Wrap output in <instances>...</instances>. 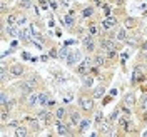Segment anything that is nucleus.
Here are the masks:
<instances>
[{
	"label": "nucleus",
	"mask_w": 147,
	"mask_h": 137,
	"mask_svg": "<svg viewBox=\"0 0 147 137\" xmlns=\"http://www.w3.org/2000/svg\"><path fill=\"white\" fill-rule=\"evenodd\" d=\"M77 105H79V109H80V112H82L84 115L90 117L92 114L95 112V99L89 92V89H84L82 87L80 94L77 95Z\"/></svg>",
	"instance_id": "1"
},
{
	"label": "nucleus",
	"mask_w": 147,
	"mask_h": 137,
	"mask_svg": "<svg viewBox=\"0 0 147 137\" xmlns=\"http://www.w3.org/2000/svg\"><path fill=\"white\" fill-rule=\"evenodd\" d=\"M146 80H147V74L142 70V65L140 64L134 65V69H132V77H130V87L136 89L140 84H146Z\"/></svg>",
	"instance_id": "2"
},
{
	"label": "nucleus",
	"mask_w": 147,
	"mask_h": 137,
	"mask_svg": "<svg viewBox=\"0 0 147 137\" xmlns=\"http://www.w3.org/2000/svg\"><path fill=\"white\" fill-rule=\"evenodd\" d=\"M80 44H82V49L85 50V54H94L97 49H99V40L95 35H90V34H85V35L80 38Z\"/></svg>",
	"instance_id": "3"
},
{
	"label": "nucleus",
	"mask_w": 147,
	"mask_h": 137,
	"mask_svg": "<svg viewBox=\"0 0 147 137\" xmlns=\"http://www.w3.org/2000/svg\"><path fill=\"white\" fill-rule=\"evenodd\" d=\"M84 57H85V50H80V49H74V50H70V54H69L67 60H65V67L75 69V67L84 60Z\"/></svg>",
	"instance_id": "4"
},
{
	"label": "nucleus",
	"mask_w": 147,
	"mask_h": 137,
	"mask_svg": "<svg viewBox=\"0 0 147 137\" xmlns=\"http://www.w3.org/2000/svg\"><path fill=\"white\" fill-rule=\"evenodd\" d=\"M117 25H119V18L115 15H107L100 20V34H107L110 30H114Z\"/></svg>",
	"instance_id": "5"
},
{
	"label": "nucleus",
	"mask_w": 147,
	"mask_h": 137,
	"mask_svg": "<svg viewBox=\"0 0 147 137\" xmlns=\"http://www.w3.org/2000/svg\"><path fill=\"white\" fill-rule=\"evenodd\" d=\"M82 117H84V114L80 112L79 107H70V109H69V115H67V122L75 129V127H79V124H80Z\"/></svg>",
	"instance_id": "6"
},
{
	"label": "nucleus",
	"mask_w": 147,
	"mask_h": 137,
	"mask_svg": "<svg viewBox=\"0 0 147 137\" xmlns=\"http://www.w3.org/2000/svg\"><path fill=\"white\" fill-rule=\"evenodd\" d=\"M24 105H25V109L28 112H32V110H35L38 107V90H34L30 95L25 97V102H24Z\"/></svg>",
	"instance_id": "7"
},
{
	"label": "nucleus",
	"mask_w": 147,
	"mask_h": 137,
	"mask_svg": "<svg viewBox=\"0 0 147 137\" xmlns=\"http://www.w3.org/2000/svg\"><path fill=\"white\" fill-rule=\"evenodd\" d=\"M114 38H115L119 44H125V40H127V28L124 27L122 24L114 28Z\"/></svg>",
	"instance_id": "8"
},
{
	"label": "nucleus",
	"mask_w": 147,
	"mask_h": 137,
	"mask_svg": "<svg viewBox=\"0 0 147 137\" xmlns=\"http://www.w3.org/2000/svg\"><path fill=\"white\" fill-rule=\"evenodd\" d=\"M10 74L13 79H20L25 75V65H22L20 62H15V64H10Z\"/></svg>",
	"instance_id": "9"
},
{
	"label": "nucleus",
	"mask_w": 147,
	"mask_h": 137,
	"mask_svg": "<svg viewBox=\"0 0 147 137\" xmlns=\"http://www.w3.org/2000/svg\"><path fill=\"white\" fill-rule=\"evenodd\" d=\"M10 79H13V77H12V74H10L9 64L2 62V67H0V84H2V85H5Z\"/></svg>",
	"instance_id": "10"
},
{
	"label": "nucleus",
	"mask_w": 147,
	"mask_h": 137,
	"mask_svg": "<svg viewBox=\"0 0 147 137\" xmlns=\"http://www.w3.org/2000/svg\"><path fill=\"white\" fill-rule=\"evenodd\" d=\"M25 80H27V82L30 84L34 89H35V90H38V89L44 85V82H42V77H40L38 74H35V72H32V74L27 77V79H25Z\"/></svg>",
	"instance_id": "11"
},
{
	"label": "nucleus",
	"mask_w": 147,
	"mask_h": 137,
	"mask_svg": "<svg viewBox=\"0 0 147 137\" xmlns=\"http://www.w3.org/2000/svg\"><path fill=\"white\" fill-rule=\"evenodd\" d=\"M122 104H125L127 107H136L137 105V95H136V92L134 90H130V92H127L124 97H122Z\"/></svg>",
	"instance_id": "12"
},
{
	"label": "nucleus",
	"mask_w": 147,
	"mask_h": 137,
	"mask_svg": "<svg viewBox=\"0 0 147 137\" xmlns=\"http://www.w3.org/2000/svg\"><path fill=\"white\" fill-rule=\"evenodd\" d=\"M62 24H64V27L69 30V32H72L74 27L77 25V18L75 15H70V13H65L64 17H62Z\"/></svg>",
	"instance_id": "13"
},
{
	"label": "nucleus",
	"mask_w": 147,
	"mask_h": 137,
	"mask_svg": "<svg viewBox=\"0 0 147 137\" xmlns=\"http://www.w3.org/2000/svg\"><path fill=\"white\" fill-rule=\"evenodd\" d=\"M82 79V87L84 89H89V90H92V87H94V84H95V75L94 74H85V75H82L80 77Z\"/></svg>",
	"instance_id": "14"
},
{
	"label": "nucleus",
	"mask_w": 147,
	"mask_h": 137,
	"mask_svg": "<svg viewBox=\"0 0 147 137\" xmlns=\"http://www.w3.org/2000/svg\"><path fill=\"white\" fill-rule=\"evenodd\" d=\"M54 115L57 120H67V115H69V107L67 105H59L57 109L54 110Z\"/></svg>",
	"instance_id": "15"
},
{
	"label": "nucleus",
	"mask_w": 147,
	"mask_h": 137,
	"mask_svg": "<svg viewBox=\"0 0 147 137\" xmlns=\"http://www.w3.org/2000/svg\"><path fill=\"white\" fill-rule=\"evenodd\" d=\"M12 134L15 137H28L30 134H32V130H30V127L28 126H18V127H15L13 130H12Z\"/></svg>",
	"instance_id": "16"
},
{
	"label": "nucleus",
	"mask_w": 147,
	"mask_h": 137,
	"mask_svg": "<svg viewBox=\"0 0 147 137\" xmlns=\"http://www.w3.org/2000/svg\"><path fill=\"white\" fill-rule=\"evenodd\" d=\"M105 92H107V82L100 84V85H97V87H92V95H94L95 101H97V99H102V97L105 95Z\"/></svg>",
	"instance_id": "17"
},
{
	"label": "nucleus",
	"mask_w": 147,
	"mask_h": 137,
	"mask_svg": "<svg viewBox=\"0 0 147 137\" xmlns=\"http://www.w3.org/2000/svg\"><path fill=\"white\" fill-rule=\"evenodd\" d=\"M122 25L127 28V30H136L139 25V20L136 17H129V15H125V18L122 20Z\"/></svg>",
	"instance_id": "18"
},
{
	"label": "nucleus",
	"mask_w": 147,
	"mask_h": 137,
	"mask_svg": "<svg viewBox=\"0 0 147 137\" xmlns=\"http://www.w3.org/2000/svg\"><path fill=\"white\" fill-rule=\"evenodd\" d=\"M112 127H114V124H112L109 119H107V122H102V124H99V126H97L99 136H109L110 130H112Z\"/></svg>",
	"instance_id": "19"
},
{
	"label": "nucleus",
	"mask_w": 147,
	"mask_h": 137,
	"mask_svg": "<svg viewBox=\"0 0 147 137\" xmlns=\"http://www.w3.org/2000/svg\"><path fill=\"white\" fill-rule=\"evenodd\" d=\"M90 124H92V119L89 117V115H84L82 120H80V124H79V127H77V134H79V136H82L84 132L90 127Z\"/></svg>",
	"instance_id": "20"
},
{
	"label": "nucleus",
	"mask_w": 147,
	"mask_h": 137,
	"mask_svg": "<svg viewBox=\"0 0 147 137\" xmlns=\"http://www.w3.org/2000/svg\"><path fill=\"white\" fill-rule=\"evenodd\" d=\"M49 99H50V92L47 90V89L38 90V107H45V104Z\"/></svg>",
	"instance_id": "21"
},
{
	"label": "nucleus",
	"mask_w": 147,
	"mask_h": 137,
	"mask_svg": "<svg viewBox=\"0 0 147 137\" xmlns=\"http://www.w3.org/2000/svg\"><path fill=\"white\" fill-rule=\"evenodd\" d=\"M95 9L97 7H94V5H87V7H84L82 12H80V18H92L95 15Z\"/></svg>",
	"instance_id": "22"
},
{
	"label": "nucleus",
	"mask_w": 147,
	"mask_h": 137,
	"mask_svg": "<svg viewBox=\"0 0 147 137\" xmlns=\"http://www.w3.org/2000/svg\"><path fill=\"white\" fill-rule=\"evenodd\" d=\"M27 24H28V17H27V13L24 12V10H18V15H17V25L20 28L22 27H27Z\"/></svg>",
	"instance_id": "23"
},
{
	"label": "nucleus",
	"mask_w": 147,
	"mask_h": 137,
	"mask_svg": "<svg viewBox=\"0 0 147 137\" xmlns=\"http://www.w3.org/2000/svg\"><path fill=\"white\" fill-rule=\"evenodd\" d=\"M74 99H75V94H74V90L62 92V104H65V105H70Z\"/></svg>",
	"instance_id": "24"
},
{
	"label": "nucleus",
	"mask_w": 147,
	"mask_h": 137,
	"mask_svg": "<svg viewBox=\"0 0 147 137\" xmlns=\"http://www.w3.org/2000/svg\"><path fill=\"white\" fill-rule=\"evenodd\" d=\"M50 75H52V77H54V79H55L59 84L67 82V77H65V75L60 72V70H57V69H50Z\"/></svg>",
	"instance_id": "25"
},
{
	"label": "nucleus",
	"mask_w": 147,
	"mask_h": 137,
	"mask_svg": "<svg viewBox=\"0 0 147 137\" xmlns=\"http://www.w3.org/2000/svg\"><path fill=\"white\" fill-rule=\"evenodd\" d=\"M34 7V0H17V10H28Z\"/></svg>",
	"instance_id": "26"
},
{
	"label": "nucleus",
	"mask_w": 147,
	"mask_h": 137,
	"mask_svg": "<svg viewBox=\"0 0 147 137\" xmlns=\"http://www.w3.org/2000/svg\"><path fill=\"white\" fill-rule=\"evenodd\" d=\"M10 2H7V0H0V13H2V17H5L7 13L10 12Z\"/></svg>",
	"instance_id": "27"
},
{
	"label": "nucleus",
	"mask_w": 147,
	"mask_h": 137,
	"mask_svg": "<svg viewBox=\"0 0 147 137\" xmlns=\"http://www.w3.org/2000/svg\"><path fill=\"white\" fill-rule=\"evenodd\" d=\"M69 54H70L69 47H67V45H62L60 49H59V60L65 62V60H67V57H69Z\"/></svg>",
	"instance_id": "28"
},
{
	"label": "nucleus",
	"mask_w": 147,
	"mask_h": 137,
	"mask_svg": "<svg viewBox=\"0 0 147 137\" xmlns=\"http://www.w3.org/2000/svg\"><path fill=\"white\" fill-rule=\"evenodd\" d=\"M74 70H75V74H77V75H80V77H82V75H85V74H90V69H89L87 65H84L82 62L77 65Z\"/></svg>",
	"instance_id": "29"
},
{
	"label": "nucleus",
	"mask_w": 147,
	"mask_h": 137,
	"mask_svg": "<svg viewBox=\"0 0 147 137\" xmlns=\"http://www.w3.org/2000/svg\"><path fill=\"white\" fill-rule=\"evenodd\" d=\"M20 124H22V119H10L7 124H2V127H9V129H12V130H13V129L18 127Z\"/></svg>",
	"instance_id": "30"
},
{
	"label": "nucleus",
	"mask_w": 147,
	"mask_h": 137,
	"mask_svg": "<svg viewBox=\"0 0 147 137\" xmlns=\"http://www.w3.org/2000/svg\"><path fill=\"white\" fill-rule=\"evenodd\" d=\"M125 44H127L129 47H140V38H139V37H127Z\"/></svg>",
	"instance_id": "31"
},
{
	"label": "nucleus",
	"mask_w": 147,
	"mask_h": 137,
	"mask_svg": "<svg viewBox=\"0 0 147 137\" xmlns=\"http://www.w3.org/2000/svg\"><path fill=\"white\" fill-rule=\"evenodd\" d=\"M102 122H104V114H102V110H95V112H94V124L99 126Z\"/></svg>",
	"instance_id": "32"
},
{
	"label": "nucleus",
	"mask_w": 147,
	"mask_h": 137,
	"mask_svg": "<svg viewBox=\"0 0 147 137\" xmlns=\"http://www.w3.org/2000/svg\"><path fill=\"white\" fill-rule=\"evenodd\" d=\"M9 95H10V90H7V89H2V92H0V105H3V104L7 102Z\"/></svg>",
	"instance_id": "33"
},
{
	"label": "nucleus",
	"mask_w": 147,
	"mask_h": 137,
	"mask_svg": "<svg viewBox=\"0 0 147 137\" xmlns=\"http://www.w3.org/2000/svg\"><path fill=\"white\" fill-rule=\"evenodd\" d=\"M57 107H59V105H57V101L50 97V99L47 101V104H45V109H49V110H52V112H54V110L57 109Z\"/></svg>",
	"instance_id": "34"
},
{
	"label": "nucleus",
	"mask_w": 147,
	"mask_h": 137,
	"mask_svg": "<svg viewBox=\"0 0 147 137\" xmlns=\"http://www.w3.org/2000/svg\"><path fill=\"white\" fill-rule=\"evenodd\" d=\"M100 9H102V13H104V17H107V15H112V10H110V2H104V5H102Z\"/></svg>",
	"instance_id": "35"
},
{
	"label": "nucleus",
	"mask_w": 147,
	"mask_h": 137,
	"mask_svg": "<svg viewBox=\"0 0 147 137\" xmlns=\"http://www.w3.org/2000/svg\"><path fill=\"white\" fill-rule=\"evenodd\" d=\"M49 57H50V59H59V49L52 47V49L49 50Z\"/></svg>",
	"instance_id": "36"
},
{
	"label": "nucleus",
	"mask_w": 147,
	"mask_h": 137,
	"mask_svg": "<svg viewBox=\"0 0 147 137\" xmlns=\"http://www.w3.org/2000/svg\"><path fill=\"white\" fill-rule=\"evenodd\" d=\"M139 50H140V54H147V40H142V42H140Z\"/></svg>",
	"instance_id": "37"
},
{
	"label": "nucleus",
	"mask_w": 147,
	"mask_h": 137,
	"mask_svg": "<svg viewBox=\"0 0 147 137\" xmlns=\"http://www.w3.org/2000/svg\"><path fill=\"white\" fill-rule=\"evenodd\" d=\"M140 122L142 124H147V109L140 110Z\"/></svg>",
	"instance_id": "38"
},
{
	"label": "nucleus",
	"mask_w": 147,
	"mask_h": 137,
	"mask_svg": "<svg viewBox=\"0 0 147 137\" xmlns=\"http://www.w3.org/2000/svg\"><path fill=\"white\" fill-rule=\"evenodd\" d=\"M112 97H114V95H104V97H102V105H105V104H109L110 101H112Z\"/></svg>",
	"instance_id": "39"
},
{
	"label": "nucleus",
	"mask_w": 147,
	"mask_h": 137,
	"mask_svg": "<svg viewBox=\"0 0 147 137\" xmlns=\"http://www.w3.org/2000/svg\"><path fill=\"white\" fill-rule=\"evenodd\" d=\"M104 2H105V0H90V3L94 5V7H102Z\"/></svg>",
	"instance_id": "40"
},
{
	"label": "nucleus",
	"mask_w": 147,
	"mask_h": 137,
	"mask_svg": "<svg viewBox=\"0 0 147 137\" xmlns=\"http://www.w3.org/2000/svg\"><path fill=\"white\" fill-rule=\"evenodd\" d=\"M125 2H127V0H115V5H117L119 9H124V5H125Z\"/></svg>",
	"instance_id": "41"
},
{
	"label": "nucleus",
	"mask_w": 147,
	"mask_h": 137,
	"mask_svg": "<svg viewBox=\"0 0 147 137\" xmlns=\"http://www.w3.org/2000/svg\"><path fill=\"white\" fill-rule=\"evenodd\" d=\"M47 27H49V28H54V27H55V20H54L52 17L49 18V22H47Z\"/></svg>",
	"instance_id": "42"
},
{
	"label": "nucleus",
	"mask_w": 147,
	"mask_h": 137,
	"mask_svg": "<svg viewBox=\"0 0 147 137\" xmlns=\"http://www.w3.org/2000/svg\"><path fill=\"white\" fill-rule=\"evenodd\" d=\"M15 47H18V38H13L10 42V49H15Z\"/></svg>",
	"instance_id": "43"
},
{
	"label": "nucleus",
	"mask_w": 147,
	"mask_h": 137,
	"mask_svg": "<svg viewBox=\"0 0 147 137\" xmlns=\"http://www.w3.org/2000/svg\"><path fill=\"white\" fill-rule=\"evenodd\" d=\"M32 9H34V13H35V17H40V7H37V5H34Z\"/></svg>",
	"instance_id": "44"
},
{
	"label": "nucleus",
	"mask_w": 147,
	"mask_h": 137,
	"mask_svg": "<svg viewBox=\"0 0 147 137\" xmlns=\"http://www.w3.org/2000/svg\"><path fill=\"white\" fill-rule=\"evenodd\" d=\"M22 59H25V60H28V59H32V57H30V54H28V52H22Z\"/></svg>",
	"instance_id": "45"
},
{
	"label": "nucleus",
	"mask_w": 147,
	"mask_h": 137,
	"mask_svg": "<svg viewBox=\"0 0 147 137\" xmlns=\"http://www.w3.org/2000/svg\"><path fill=\"white\" fill-rule=\"evenodd\" d=\"M142 60H144V65H146V70H147V54H142Z\"/></svg>",
	"instance_id": "46"
},
{
	"label": "nucleus",
	"mask_w": 147,
	"mask_h": 137,
	"mask_svg": "<svg viewBox=\"0 0 147 137\" xmlns=\"http://www.w3.org/2000/svg\"><path fill=\"white\" fill-rule=\"evenodd\" d=\"M40 60H42V62H47V60H49V54H47V55H42V57H40Z\"/></svg>",
	"instance_id": "47"
},
{
	"label": "nucleus",
	"mask_w": 147,
	"mask_h": 137,
	"mask_svg": "<svg viewBox=\"0 0 147 137\" xmlns=\"http://www.w3.org/2000/svg\"><path fill=\"white\" fill-rule=\"evenodd\" d=\"M117 92H119L117 89H112V90H110L109 94H110V95H114V97H115V95H117Z\"/></svg>",
	"instance_id": "48"
},
{
	"label": "nucleus",
	"mask_w": 147,
	"mask_h": 137,
	"mask_svg": "<svg viewBox=\"0 0 147 137\" xmlns=\"http://www.w3.org/2000/svg\"><path fill=\"white\" fill-rule=\"evenodd\" d=\"M7 2H10V3H12V2H15V0H7Z\"/></svg>",
	"instance_id": "49"
},
{
	"label": "nucleus",
	"mask_w": 147,
	"mask_h": 137,
	"mask_svg": "<svg viewBox=\"0 0 147 137\" xmlns=\"http://www.w3.org/2000/svg\"><path fill=\"white\" fill-rule=\"evenodd\" d=\"M146 87H147V80H146Z\"/></svg>",
	"instance_id": "50"
}]
</instances>
